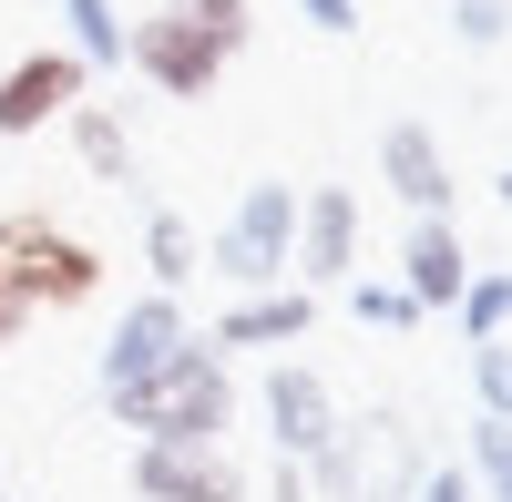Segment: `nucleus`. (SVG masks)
<instances>
[{"instance_id": "nucleus-8", "label": "nucleus", "mask_w": 512, "mask_h": 502, "mask_svg": "<svg viewBox=\"0 0 512 502\" xmlns=\"http://www.w3.org/2000/svg\"><path fill=\"white\" fill-rule=\"evenodd\" d=\"M123 482H134V502H246V472L226 462V441H134Z\"/></svg>"}, {"instance_id": "nucleus-4", "label": "nucleus", "mask_w": 512, "mask_h": 502, "mask_svg": "<svg viewBox=\"0 0 512 502\" xmlns=\"http://www.w3.org/2000/svg\"><path fill=\"white\" fill-rule=\"evenodd\" d=\"M297 185L277 175H256L236 205H226V226L205 236V277H226L236 298H256V287H297Z\"/></svg>"}, {"instance_id": "nucleus-14", "label": "nucleus", "mask_w": 512, "mask_h": 502, "mask_svg": "<svg viewBox=\"0 0 512 502\" xmlns=\"http://www.w3.org/2000/svg\"><path fill=\"white\" fill-rule=\"evenodd\" d=\"M72 154H82V175H93V185H123V195H134V123H123V103H103V93H82L72 113Z\"/></svg>"}, {"instance_id": "nucleus-20", "label": "nucleus", "mask_w": 512, "mask_h": 502, "mask_svg": "<svg viewBox=\"0 0 512 502\" xmlns=\"http://www.w3.org/2000/svg\"><path fill=\"white\" fill-rule=\"evenodd\" d=\"M349 318L359 328H420V308H410L400 277H349Z\"/></svg>"}, {"instance_id": "nucleus-28", "label": "nucleus", "mask_w": 512, "mask_h": 502, "mask_svg": "<svg viewBox=\"0 0 512 502\" xmlns=\"http://www.w3.org/2000/svg\"><path fill=\"white\" fill-rule=\"evenodd\" d=\"M0 502H11V482H0Z\"/></svg>"}, {"instance_id": "nucleus-17", "label": "nucleus", "mask_w": 512, "mask_h": 502, "mask_svg": "<svg viewBox=\"0 0 512 502\" xmlns=\"http://www.w3.org/2000/svg\"><path fill=\"white\" fill-rule=\"evenodd\" d=\"M451 318H461V339H512V267H472Z\"/></svg>"}, {"instance_id": "nucleus-12", "label": "nucleus", "mask_w": 512, "mask_h": 502, "mask_svg": "<svg viewBox=\"0 0 512 502\" xmlns=\"http://www.w3.org/2000/svg\"><path fill=\"white\" fill-rule=\"evenodd\" d=\"M379 185H390L400 205H410V216H451V154H441V134H431V123H379Z\"/></svg>"}, {"instance_id": "nucleus-19", "label": "nucleus", "mask_w": 512, "mask_h": 502, "mask_svg": "<svg viewBox=\"0 0 512 502\" xmlns=\"http://www.w3.org/2000/svg\"><path fill=\"white\" fill-rule=\"evenodd\" d=\"M175 21H195L216 52H246V31H256V0H164Z\"/></svg>"}, {"instance_id": "nucleus-16", "label": "nucleus", "mask_w": 512, "mask_h": 502, "mask_svg": "<svg viewBox=\"0 0 512 502\" xmlns=\"http://www.w3.org/2000/svg\"><path fill=\"white\" fill-rule=\"evenodd\" d=\"M62 31H72L62 52L93 72V82H103V72H123V31H134V21H123L113 0H62Z\"/></svg>"}, {"instance_id": "nucleus-23", "label": "nucleus", "mask_w": 512, "mask_h": 502, "mask_svg": "<svg viewBox=\"0 0 512 502\" xmlns=\"http://www.w3.org/2000/svg\"><path fill=\"white\" fill-rule=\"evenodd\" d=\"M410 502H482V492H472V472H461V462H431Z\"/></svg>"}, {"instance_id": "nucleus-10", "label": "nucleus", "mask_w": 512, "mask_h": 502, "mask_svg": "<svg viewBox=\"0 0 512 502\" xmlns=\"http://www.w3.org/2000/svg\"><path fill=\"white\" fill-rule=\"evenodd\" d=\"M82 93H93V72H82L62 41H52V52H21L11 72H0V144H21V134H41V123H62Z\"/></svg>"}, {"instance_id": "nucleus-18", "label": "nucleus", "mask_w": 512, "mask_h": 502, "mask_svg": "<svg viewBox=\"0 0 512 502\" xmlns=\"http://www.w3.org/2000/svg\"><path fill=\"white\" fill-rule=\"evenodd\" d=\"M472 492L482 502H512V421H472Z\"/></svg>"}, {"instance_id": "nucleus-27", "label": "nucleus", "mask_w": 512, "mask_h": 502, "mask_svg": "<svg viewBox=\"0 0 512 502\" xmlns=\"http://www.w3.org/2000/svg\"><path fill=\"white\" fill-rule=\"evenodd\" d=\"M492 195H502V205H512V164H502V175H492Z\"/></svg>"}, {"instance_id": "nucleus-26", "label": "nucleus", "mask_w": 512, "mask_h": 502, "mask_svg": "<svg viewBox=\"0 0 512 502\" xmlns=\"http://www.w3.org/2000/svg\"><path fill=\"white\" fill-rule=\"evenodd\" d=\"M21 328H31V308H11V298H0V349H11V339H21Z\"/></svg>"}, {"instance_id": "nucleus-22", "label": "nucleus", "mask_w": 512, "mask_h": 502, "mask_svg": "<svg viewBox=\"0 0 512 502\" xmlns=\"http://www.w3.org/2000/svg\"><path fill=\"white\" fill-rule=\"evenodd\" d=\"M451 41L461 52H502L512 41V0H451Z\"/></svg>"}, {"instance_id": "nucleus-7", "label": "nucleus", "mask_w": 512, "mask_h": 502, "mask_svg": "<svg viewBox=\"0 0 512 502\" xmlns=\"http://www.w3.org/2000/svg\"><path fill=\"white\" fill-rule=\"evenodd\" d=\"M195 339V318H185V298H164V287H144L134 308H113V339H103V359H93V380H103V400H123V390H144L164 359H175Z\"/></svg>"}, {"instance_id": "nucleus-24", "label": "nucleus", "mask_w": 512, "mask_h": 502, "mask_svg": "<svg viewBox=\"0 0 512 502\" xmlns=\"http://www.w3.org/2000/svg\"><path fill=\"white\" fill-rule=\"evenodd\" d=\"M297 11H308V31H328V41L359 31V0H297Z\"/></svg>"}, {"instance_id": "nucleus-15", "label": "nucleus", "mask_w": 512, "mask_h": 502, "mask_svg": "<svg viewBox=\"0 0 512 502\" xmlns=\"http://www.w3.org/2000/svg\"><path fill=\"white\" fill-rule=\"evenodd\" d=\"M144 267L164 298H185V277H205V236L175 216V205H144Z\"/></svg>"}, {"instance_id": "nucleus-13", "label": "nucleus", "mask_w": 512, "mask_h": 502, "mask_svg": "<svg viewBox=\"0 0 512 502\" xmlns=\"http://www.w3.org/2000/svg\"><path fill=\"white\" fill-rule=\"evenodd\" d=\"M318 328V287H256V298H236L216 328H205V349H297Z\"/></svg>"}, {"instance_id": "nucleus-25", "label": "nucleus", "mask_w": 512, "mask_h": 502, "mask_svg": "<svg viewBox=\"0 0 512 502\" xmlns=\"http://www.w3.org/2000/svg\"><path fill=\"white\" fill-rule=\"evenodd\" d=\"M267 502H318V492H308V472H297V462H267Z\"/></svg>"}, {"instance_id": "nucleus-6", "label": "nucleus", "mask_w": 512, "mask_h": 502, "mask_svg": "<svg viewBox=\"0 0 512 502\" xmlns=\"http://www.w3.org/2000/svg\"><path fill=\"white\" fill-rule=\"evenodd\" d=\"M226 62H236V52H216V41H205L195 21H175V11H154V21L123 31V72H144L164 103H205V93L226 82Z\"/></svg>"}, {"instance_id": "nucleus-9", "label": "nucleus", "mask_w": 512, "mask_h": 502, "mask_svg": "<svg viewBox=\"0 0 512 502\" xmlns=\"http://www.w3.org/2000/svg\"><path fill=\"white\" fill-rule=\"evenodd\" d=\"M297 287H349L359 277V195L349 185H308L297 195Z\"/></svg>"}, {"instance_id": "nucleus-1", "label": "nucleus", "mask_w": 512, "mask_h": 502, "mask_svg": "<svg viewBox=\"0 0 512 502\" xmlns=\"http://www.w3.org/2000/svg\"><path fill=\"white\" fill-rule=\"evenodd\" d=\"M134 441H226L236 431V359L226 349H205V328L154 369L144 390H123V400H103Z\"/></svg>"}, {"instance_id": "nucleus-11", "label": "nucleus", "mask_w": 512, "mask_h": 502, "mask_svg": "<svg viewBox=\"0 0 512 502\" xmlns=\"http://www.w3.org/2000/svg\"><path fill=\"white\" fill-rule=\"evenodd\" d=\"M400 287H410L420 318H451V308H461V287H472V246H461L451 216H410V236H400Z\"/></svg>"}, {"instance_id": "nucleus-3", "label": "nucleus", "mask_w": 512, "mask_h": 502, "mask_svg": "<svg viewBox=\"0 0 512 502\" xmlns=\"http://www.w3.org/2000/svg\"><path fill=\"white\" fill-rule=\"evenodd\" d=\"M0 298L11 308H93L103 298V246L72 236L62 216H41V205H21V216H0Z\"/></svg>"}, {"instance_id": "nucleus-5", "label": "nucleus", "mask_w": 512, "mask_h": 502, "mask_svg": "<svg viewBox=\"0 0 512 502\" xmlns=\"http://www.w3.org/2000/svg\"><path fill=\"white\" fill-rule=\"evenodd\" d=\"M256 421H267V451H277V462H297V472H308L318 451L338 441L349 400L328 390V369H308V359H277L267 380H256Z\"/></svg>"}, {"instance_id": "nucleus-21", "label": "nucleus", "mask_w": 512, "mask_h": 502, "mask_svg": "<svg viewBox=\"0 0 512 502\" xmlns=\"http://www.w3.org/2000/svg\"><path fill=\"white\" fill-rule=\"evenodd\" d=\"M472 400L482 421H512V339H472Z\"/></svg>"}, {"instance_id": "nucleus-2", "label": "nucleus", "mask_w": 512, "mask_h": 502, "mask_svg": "<svg viewBox=\"0 0 512 502\" xmlns=\"http://www.w3.org/2000/svg\"><path fill=\"white\" fill-rule=\"evenodd\" d=\"M420 472H431L420 421H410V410H390V400H369V410L338 421V441L308 462V492H318V502H410Z\"/></svg>"}]
</instances>
